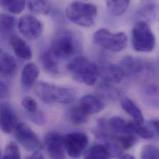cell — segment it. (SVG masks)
<instances>
[{"mask_svg":"<svg viewBox=\"0 0 159 159\" xmlns=\"http://www.w3.org/2000/svg\"><path fill=\"white\" fill-rule=\"evenodd\" d=\"M66 68L73 80L87 85H93L98 79L100 70L98 66L84 57L79 56L71 60Z\"/></svg>","mask_w":159,"mask_h":159,"instance_id":"obj_1","label":"cell"},{"mask_svg":"<svg viewBox=\"0 0 159 159\" xmlns=\"http://www.w3.org/2000/svg\"><path fill=\"white\" fill-rule=\"evenodd\" d=\"M35 92L42 101L47 103H70L76 97V93L72 89L55 85L43 81H40L36 84Z\"/></svg>","mask_w":159,"mask_h":159,"instance_id":"obj_2","label":"cell"},{"mask_svg":"<svg viewBox=\"0 0 159 159\" xmlns=\"http://www.w3.org/2000/svg\"><path fill=\"white\" fill-rule=\"evenodd\" d=\"M66 15L71 22L83 27L92 26L97 15V7L91 3L73 1L66 9Z\"/></svg>","mask_w":159,"mask_h":159,"instance_id":"obj_3","label":"cell"},{"mask_svg":"<svg viewBox=\"0 0 159 159\" xmlns=\"http://www.w3.org/2000/svg\"><path fill=\"white\" fill-rule=\"evenodd\" d=\"M51 49L58 59L68 58L79 52L80 41L72 32L63 30L55 36Z\"/></svg>","mask_w":159,"mask_h":159,"instance_id":"obj_4","label":"cell"},{"mask_svg":"<svg viewBox=\"0 0 159 159\" xmlns=\"http://www.w3.org/2000/svg\"><path fill=\"white\" fill-rule=\"evenodd\" d=\"M132 46L135 51L149 52L156 46V37L149 24L144 20L137 22L132 30Z\"/></svg>","mask_w":159,"mask_h":159,"instance_id":"obj_5","label":"cell"},{"mask_svg":"<svg viewBox=\"0 0 159 159\" xmlns=\"http://www.w3.org/2000/svg\"><path fill=\"white\" fill-rule=\"evenodd\" d=\"M92 39L97 45L112 52H120L128 45V37L124 32L113 33L104 28L97 30Z\"/></svg>","mask_w":159,"mask_h":159,"instance_id":"obj_6","label":"cell"},{"mask_svg":"<svg viewBox=\"0 0 159 159\" xmlns=\"http://www.w3.org/2000/svg\"><path fill=\"white\" fill-rule=\"evenodd\" d=\"M14 133L17 141L25 150L34 152L43 149V145L37 135L26 124L18 123Z\"/></svg>","mask_w":159,"mask_h":159,"instance_id":"obj_7","label":"cell"},{"mask_svg":"<svg viewBox=\"0 0 159 159\" xmlns=\"http://www.w3.org/2000/svg\"><path fill=\"white\" fill-rule=\"evenodd\" d=\"M65 150L72 158H78L84 152L89 138L86 134L81 132H73L64 137Z\"/></svg>","mask_w":159,"mask_h":159,"instance_id":"obj_8","label":"cell"},{"mask_svg":"<svg viewBox=\"0 0 159 159\" xmlns=\"http://www.w3.org/2000/svg\"><path fill=\"white\" fill-rule=\"evenodd\" d=\"M18 29L25 38L35 40L42 34L43 25L36 17L27 14L20 18L18 22Z\"/></svg>","mask_w":159,"mask_h":159,"instance_id":"obj_9","label":"cell"},{"mask_svg":"<svg viewBox=\"0 0 159 159\" xmlns=\"http://www.w3.org/2000/svg\"><path fill=\"white\" fill-rule=\"evenodd\" d=\"M44 141L47 151L51 158H65L66 150L64 137L62 135L56 132H50L45 135Z\"/></svg>","mask_w":159,"mask_h":159,"instance_id":"obj_10","label":"cell"},{"mask_svg":"<svg viewBox=\"0 0 159 159\" xmlns=\"http://www.w3.org/2000/svg\"><path fill=\"white\" fill-rule=\"evenodd\" d=\"M18 123L15 111L12 106L7 102L0 105V128L6 134L11 133Z\"/></svg>","mask_w":159,"mask_h":159,"instance_id":"obj_11","label":"cell"},{"mask_svg":"<svg viewBox=\"0 0 159 159\" xmlns=\"http://www.w3.org/2000/svg\"><path fill=\"white\" fill-rule=\"evenodd\" d=\"M9 40L12 49L18 58L24 60H29L32 58L31 48L24 40L14 34L10 36Z\"/></svg>","mask_w":159,"mask_h":159,"instance_id":"obj_12","label":"cell"},{"mask_svg":"<svg viewBox=\"0 0 159 159\" xmlns=\"http://www.w3.org/2000/svg\"><path fill=\"white\" fill-rule=\"evenodd\" d=\"M79 105L89 116L100 112L104 108V103L97 96L88 94L83 96L80 101Z\"/></svg>","mask_w":159,"mask_h":159,"instance_id":"obj_13","label":"cell"},{"mask_svg":"<svg viewBox=\"0 0 159 159\" xmlns=\"http://www.w3.org/2000/svg\"><path fill=\"white\" fill-rule=\"evenodd\" d=\"M58 60L51 48L46 50L40 56V62L42 68L51 75L59 73Z\"/></svg>","mask_w":159,"mask_h":159,"instance_id":"obj_14","label":"cell"},{"mask_svg":"<svg viewBox=\"0 0 159 159\" xmlns=\"http://www.w3.org/2000/svg\"><path fill=\"white\" fill-rule=\"evenodd\" d=\"M39 67L34 63H27L22 69L20 77L22 85L25 88L31 87L39 76Z\"/></svg>","mask_w":159,"mask_h":159,"instance_id":"obj_15","label":"cell"},{"mask_svg":"<svg viewBox=\"0 0 159 159\" xmlns=\"http://www.w3.org/2000/svg\"><path fill=\"white\" fill-rule=\"evenodd\" d=\"M146 65L143 61L138 58L127 56L122 60L120 66L123 69L125 75H135L143 71L146 67Z\"/></svg>","mask_w":159,"mask_h":159,"instance_id":"obj_16","label":"cell"},{"mask_svg":"<svg viewBox=\"0 0 159 159\" xmlns=\"http://www.w3.org/2000/svg\"><path fill=\"white\" fill-rule=\"evenodd\" d=\"M102 78L107 82L119 83L120 82L125 73L120 66L116 65H109L102 70Z\"/></svg>","mask_w":159,"mask_h":159,"instance_id":"obj_17","label":"cell"},{"mask_svg":"<svg viewBox=\"0 0 159 159\" xmlns=\"http://www.w3.org/2000/svg\"><path fill=\"white\" fill-rule=\"evenodd\" d=\"M17 61L11 55L4 52L0 53V74L4 76L13 75L17 70Z\"/></svg>","mask_w":159,"mask_h":159,"instance_id":"obj_18","label":"cell"},{"mask_svg":"<svg viewBox=\"0 0 159 159\" xmlns=\"http://www.w3.org/2000/svg\"><path fill=\"white\" fill-rule=\"evenodd\" d=\"M123 110L130 115L135 122L143 124L144 122V116L139 108L129 98L125 97L121 101Z\"/></svg>","mask_w":159,"mask_h":159,"instance_id":"obj_19","label":"cell"},{"mask_svg":"<svg viewBox=\"0 0 159 159\" xmlns=\"http://www.w3.org/2000/svg\"><path fill=\"white\" fill-rule=\"evenodd\" d=\"M16 20L14 16L7 14H0V36L4 39L10 37L15 29Z\"/></svg>","mask_w":159,"mask_h":159,"instance_id":"obj_20","label":"cell"},{"mask_svg":"<svg viewBox=\"0 0 159 159\" xmlns=\"http://www.w3.org/2000/svg\"><path fill=\"white\" fill-rule=\"evenodd\" d=\"M110 128L115 132L120 134H133L131 121H126L123 118L114 116L108 121Z\"/></svg>","mask_w":159,"mask_h":159,"instance_id":"obj_21","label":"cell"},{"mask_svg":"<svg viewBox=\"0 0 159 159\" xmlns=\"http://www.w3.org/2000/svg\"><path fill=\"white\" fill-rule=\"evenodd\" d=\"M131 0H105L109 12L115 16L124 14L128 10Z\"/></svg>","mask_w":159,"mask_h":159,"instance_id":"obj_22","label":"cell"},{"mask_svg":"<svg viewBox=\"0 0 159 159\" xmlns=\"http://www.w3.org/2000/svg\"><path fill=\"white\" fill-rule=\"evenodd\" d=\"M109 148L102 144H95L85 151L84 157L87 159H106L110 158Z\"/></svg>","mask_w":159,"mask_h":159,"instance_id":"obj_23","label":"cell"},{"mask_svg":"<svg viewBox=\"0 0 159 159\" xmlns=\"http://www.w3.org/2000/svg\"><path fill=\"white\" fill-rule=\"evenodd\" d=\"M26 0H0V6L7 12L20 14L25 9Z\"/></svg>","mask_w":159,"mask_h":159,"instance_id":"obj_24","label":"cell"},{"mask_svg":"<svg viewBox=\"0 0 159 159\" xmlns=\"http://www.w3.org/2000/svg\"><path fill=\"white\" fill-rule=\"evenodd\" d=\"M29 9L36 14H47L50 11L49 0H27Z\"/></svg>","mask_w":159,"mask_h":159,"instance_id":"obj_25","label":"cell"},{"mask_svg":"<svg viewBox=\"0 0 159 159\" xmlns=\"http://www.w3.org/2000/svg\"><path fill=\"white\" fill-rule=\"evenodd\" d=\"M114 139L117 144L125 150L132 148L137 143V138L132 134H123L115 136Z\"/></svg>","mask_w":159,"mask_h":159,"instance_id":"obj_26","label":"cell"},{"mask_svg":"<svg viewBox=\"0 0 159 159\" xmlns=\"http://www.w3.org/2000/svg\"><path fill=\"white\" fill-rule=\"evenodd\" d=\"M131 123L133 133L137 134L139 136L145 139H151L155 137V133L148 128L143 126V124L135 121H131Z\"/></svg>","mask_w":159,"mask_h":159,"instance_id":"obj_27","label":"cell"},{"mask_svg":"<svg viewBox=\"0 0 159 159\" xmlns=\"http://www.w3.org/2000/svg\"><path fill=\"white\" fill-rule=\"evenodd\" d=\"M89 115L82 109L80 105L74 107L70 111V118L73 123L76 124L85 123L88 120Z\"/></svg>","mask_w":159,"mask_h":159,"instance_id":"obj_28","label":"cell"},{"mask_svg":"<svg viewBox=\"0 0 159 159\" xmlns=\"http://www.w3.org/2000/svg\"><path fill=\"white\" fill-rule=\"evenodd\" d=\"M2 158L6 159H20V152L17 144L14 142L8 143L5 148Z\"/></svg>","mask_w":159,"mask_h":159,"instance_id":"obj_29","label":"cell"},{"mask_svg":"<svg viewBox=\"0 0 159 159\" xmlns=\"http://www.w3.org/2000/svg\"><path fill=\"white\" fill-rule=\"evenodd\" d=\"M141 157L145 159H158L159 151L158 148L152 144L145 145L141 153Z\"/></svg>","mask_w":159,"mask_h":159,"instance_id":"obj_30","label":"cell"},{"mask_svg":"<svg viewBox=\"0 0 159 159\" xmlns=\"http://www.w3.org/2000/svg\"><path fill=\"white\" fill-rule=\"evenodd\" d=\"M22 106L29 114H33L38 111V104L36 100L31 97H25L22 100Z\"/></svg>","mask_w":159,"mask_h":159,"instance_id":"obj_31","label":"cell"},{"mask_svg":"<svg viewBox=\"0 0 159 159\" xmlns=\"http://www.w3.org/2000/svg\"><path fill=\"white\" fill-rule=\"evenodd\" d=\"M156 4L154 3H149L143 6L138 11V14L144 17L150 18L153 17L156 11L157 10Z\"/></svg>","mask_w":159,"mask_h":159,"instance_id":"obj_32","label":"cell"},{"mask_svg":"<svg viewBox=\"0 0 159 159\" xmlns=\"http://www.w3.org/2000/svg\"><path fill=\"white\" fill-rule=\"evenodd\" d=\"M30 115V118L32 120V121L36 124L38 125H42L45 122V118L40 111H37L36 113Z\"/></svg>","mask_w":159,"mask_h":159,"instance_id":"obj_33","label":"cell"},{"mask_svg":"<svg viewBox=\"0 0 159 159\" xmlns=\"http://www.w3.org/2000/svg\"><path fill=\"white\" fill-rule=\"evenodd\" d=\"M9 94V88L7 85L0 80V98H4Z\"/></svg>","mask_w":159,"mask_h":159,"instance_id":"obj_34","label":"cell"},{"mask_svg":"<svg viewBox=\"0 0 159 159\" xmlns=\"http://www.w3.org/2000/svg\"><path fill=\"white\" fill-rule=\"evenodd\" d=\"M151 125L154 128L155 132L157 133V134H159V120L157 119L152 120L151 121Z\"/></svg>","mask_w":159,"mask_h":159,"instance_id":"obj_35","label":"cell"},{"mask_svg":"<svg viewBox=\"0 0 159 159\" xmlns=\"http://www.w3.org/2000/svg\"><path fill=\"white\" fill-rule=\"evenodd\" d=\"M44 159V156L40 152V150L34 151L32 155L29 157V159Z\"/></svg>","mask_w":159,"mask_h":159,"instance_id":"obj_36","label":"cell"},{"mask_svg":"<svg viewBox=\"0 0 159 159\" xmlns=\"http://www.w3.org/2000/svg\"><path fill=\"white\" fill-rule=\"evenodd\" d=\"M118 158L120 159H135V157L131 155H128V154H126V155H123L121 156H120Z\"/></svg>","mask_w":159,"mask_h":159,"instance_id":"obj_37","label":"cell"},{"mask_svg":"<svg viewBox=\"0 0 159 159\" xmlns=\"http://www.w3.org/2000/svg\"><path fill=\"white\" fill-rule=\"evenodd\" d=\"M1 157V148H0V158Z\"/></svg>","mask_w":159,"mask_h":159,"instance_id":"obj_38","label":"cell"}]
</instances>
